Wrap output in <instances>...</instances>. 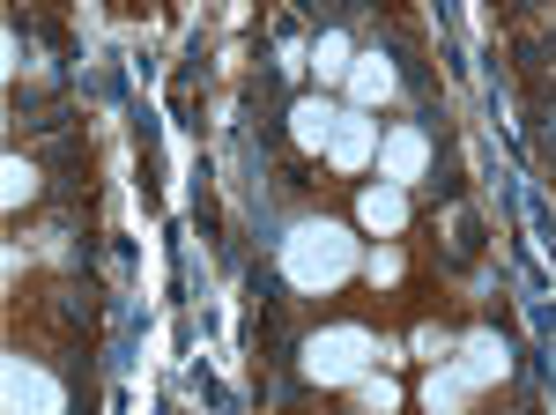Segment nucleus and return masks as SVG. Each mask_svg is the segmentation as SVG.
I'll use <instances>...</instances> for the list:
<instances>
[{"label":"nucleus","instance_id":"obj_1","mask_svg":"<svg viewBox=\"0 0 556 415\" xmlns=\"http://www.w3.org/2000/svg\"><path fill=\"white\" fill-rule=\"evenodd\" d=\"M282 267H290L298 290H334L349 267H356V246H349L342 223H304L298 238L282 246Z\"/></svg>","mask_w":556,"mask_h":415},{"label":"nucleus","instance_id":"obj_2","mask_svg":"<svg viewBox=\"0 0 556 415\" xmlns=\"http://www.w3.org/2000/svg\"><path fill=\"white\" fill-rule=\"evenodd\" d=\"M364 356H371V341L356 327H334V334H319V341L304 349V372L319 378V386H342V378L364 372Z\"/></svg>","mask_w":556,"mask_h":415},{"label":"nucleus","instance_id":"obj_3","mask_svg":"<svg viewBox=\"0 0 556 415\" xmlns=\"http://www.w3.org/2000/svg\"><path fill=\"white\" fill-rule=\"evenodd\" d=\"M356 215H364V223H371V230H379V238H393V230H401V223H408V201H401V193H393V186H371V193H364V201H356Z\"/></svg>","mask_w":556,"mask_h":415},{"label":"nucleus","instance_id":"obj_4","mask_svg":"<svg viewBox=\"0 0 556 415\" xmlns=\"http://www.w3.org/2000/svg\"><path fill=\"white\" fill-rule=\"evenodd\" d=\"M386 171H393V178H416V171H424V134H393V141H386Z\"/></svg>","mask_w":556,"mask_h":415},{"label":"nucleus","instance_id":"obj_5","mask_svg":"<svg viewBox=\"0 0 556 415\" xmlns=\"http://www.w3.org/2000/svg\"><path fill=\"white\" fill-rule=\"evenodd\" d=\"M327 120H334L327 104H298V112H290V134H298L304 149H319V141H327Z\"/></svg>","mask_w":556,"mask_h":415},{"label":"nucleus","instance_id":"obj_6","mask_svg":"<svg viewBox=\"0 0 556 415\" xmlns=\"http://www.w3.org/2000/svg\"><path fill=\"white\" fill-rule=\"evenodd\" d=\"M364 156H371V126L356 120V126H342V134H334V164H364Z\"/></svg>","mask_w":556,"mask_h":415},{"label":"nucleus","instance_id":"obj_7","mask_svg":"<svg viewBox=\"0 0 556 415\" xmlns=\"http://www.w3.org/2000/svg\"><path fill=\"white\" fill-rule=\"evenodd\" d=\"M386 89H393V67H386V60H371V67L356 75V97H364V104H379Z\"/></svg>","mask_w":556,"mask_h":415},{"label":"nucleus","instance_id":"obj_8","mask_svg":"<svg viewBox=\"0 0 556 415\" xmlns=\"http://www.w3.org/2000/svg\"><path fill=\"white\" fill-rule=\"evenodd\" d=\"M349 67V45L342 38H319V75H342Z\"/></svg>","mask_w":556,"mask_h":415}]
</instances>
